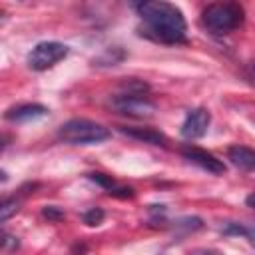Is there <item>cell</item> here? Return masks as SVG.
I'll list each match as a JSON object with an SVG mask.
<instances>
[{
  "label": "cell",
  "instance_id": "cell-19",
  "mask_svg": "<svg viewBox=\"0 0 255 255\" xmlns=\"http://www.w3.org/2000/svg\"><path fill=\"white\" fill-rule=\"evenodd\" d=\"M247 205H249V207H253V209H255V193H251V195H249V197H247Z\"/></svg>",
  "mask_w": 255,
  "mask_h": 255
},
{
  "label": "cell",
  "instance_id": "cell-14",
  "mask_svg": "<svg viewBox=\"0 0 255 255\" xmlns=\"http://www.w3.org/2000/svg\"><path fill=\"white\" fill-rule=\"evenodd\" d=\"M88 177H90L92 181L100 183V185L106 187V189H114V179H112L110 175H106V173H90Z\"/></svg>",
  "mask_w": 255,
  "mask_h": 255
},
{
  "label": "cell",
  "instance_id": "cell-9",
  "mask_svg": "<svg viewBox=\"0 0 255 255\" xmlns=\"http://www.w3.org/2000/svg\"><path fill=\"white\" fill-rule=\"evenodd\" d=\"M227 157L231 163L243 171H253L255 169V149L245 147V145H231L227 149Z\"/></svg>",
  "mask_w": 255,
  "mask_h": 255
},
{
  "label": "cell",
  "instance_id": "cell-15",
  "mask_svg": "<svg viewBox=\"0 0 255 255\" xmlns=\"http://www.w3.org/2000/svg\"><path fill=\"white\" fill-rule=\"evenodd\" d=\"M42 215L48 217V219H52V221H60V219H64V211L58 209L56 205H48V207H44V209H42Z\"/></svg>",
  "mask_w": 255,
  "mask_h": 255
},
{
  "label": "cell",
  "instance_id": "cell-5",
  "mask_svg": "<svg viewBox=\"0 0 255 255\" xmlns=\"http://www.w3.org/2000/svg\"><path fill=\"white\" fill-rule=\"evenodd\" d=\"M112 106L126 116L131 118H151L155 114V104L143 96H118L112 100Z\"/></svg>",
  "mask_w": 255,
  "mask_h": 255
},
{
  "label": "cell",
  "instance_id": "cell-7",
  "mask_svg": "<svg viewBox=\"0 0 255 255\" xmlns=\"http://www.w3.org/2000/svg\"><path fill=\"white\" fill-rule=\"evenodd\" d=\"M181 153H183L185 159H189L191 163L199 165L201 169H205V171H209V173L221 175V173L225 171V163H223L221 159H217L213 153H209V151H205V149H201V147L187 145V147L181 149Z\"/></svg>",
  "mask_w": 255,
  "mask_h": 255
},
{
  "label": "cell",
  "instance_id": "cell-2",
  "mask_svg": "<svg viewBox=\"0 0 255 255\" xmlns=\"http://www.w3.org/2000/svg\"><path fill=\"white\" fill-rule=\"evenodd\" d=\"M203 24L213 34H229L243 24V8L237 2L209 4L201 12Z\"/></svg>",
  "mask_w": 255,
  "mask_h": 255
},
{
  "label": "cell",
  "instance_id": "cell-6",
  "mask_svg": "<svg viewBox=\"0 0 255 255\" xmlns=\"http://www.w3.org/2000/svg\"><path fill=\"white\" fill-rule=\"evenodd\" d=\"M209 122H211V116L205 108H195L191 112H187L185 116V122L181 126V135L185 139H197V137H203L207 133V128H209Z\"/></svg>",
  "mask_w": 255,
  "mask_h": 255
},
{
  "label": "cell",
  "instance_id": "cell-11",
  "mask_svg": "<svg viewBox=\"0 0 255 255\" xmlns=\"http://www.w3.org/2000/svg\"><path fill=\"white\" fill-rule=\"evenodd\" d=\"M122 90H124V96H143V92H147L149 86L145 82H141V80L129 78V80L122 82Z\"/></svg>",
  "mask_w": 255,
  "mask_h": 255
},
{
  "label": "cell",
  "instance_id": "cell-12",
  "mask_svg": "<svg viewBox=\"0 0 255 255\" xmlns=\"http://www.w3.org/2000/svg\"><path fill=\"white\" fill-rule=\"evenodd\" d=\"M18 201L16 199H4L2 205H0V221H8L12 215H16L18 211Z\"/></svg>",
  "mask_w": 255,
  "mask_h": 255
},
{
  "label": "cell",
  "instance_id": "cell-16",
  "mask_svg": "<svg viewBox=\"0 0 255 255\" xmlns=\"http://www.w3.org/2000/svg\"><path fill=\"white\" fill-rule=\"evenodd\" d=\"M2 249H4V251H14V249H18V239H16L14 235L4 233V235H2Z\"/></svg>",
  "mask_w": 255,
  "mask_h": 255
},
{
  "label": "cell",
  "instance_id": "cell-10",
  "mask_svg": "<svg viewBox=\"0 0 255 255\" xmlns=\"http://www.w3.org/2000/svg\"><path fill=\"white\" fill-rule=\"evenodd\" d=\"M120 131L133 139L151 143V145H165V135L155 129H149V128H120Z\"/></svg>",
  "mask_w": 255,
  "mask_h": 255
},
{
  "label": "cell",
  "instance_id": "cell-13",
  "mask_svg": "<svg viewBox=\"0 0 255 255\" xmlns=\"http://www.w3.org/2000/svg\"><path fill=\"white\" fill-rule=\"evenodd\" d=\"M102 219H104V209H100V207H92V209H88L84 213V223L86 225H92V227L100 225Z\"/></svg>",
  "mask_w": 255,
  "mask_h": 255
},
{
  "label": "cell",
  "instance_id": "cell-1",
  "mask_svg": "<svg viewBox=\"0 0 255 255\" xmlns=\"http://www.w3.org/2000/svg\"><path fill=\"white\" fill-rule=\"evenodd\" d=\"M137 12L147 24V30L151 36L159 42L175 44L185 40V18L181 10L175 4L163 2V0H151V2H141L137 4Z\"/></svg>",
  "mask_w": 255,
  "mask_h": 255
},
{
  "label": "cell",
  "instance_id": "cell-20",
  "mask_svg": "<svg viewBox=\"0 0 255 255\" xmlns=\"http://www.w3.org/2000/svg\"><path fill=\"white\" fill-rule=\"evenodd\" d=\"M207 255H211V253H207Z\"/></svg>",
  "mask_w": 255,
  "mask_h": 255
},
{
  "label": "cell",
  "instance_id": "cell-17",
  "mask_svg": "<svg viewBox=\"0 0 255 255\" xmlns=\"http://www.w3.org/2000/svg\"><path fill=\"white\" fill-rule=\"evenodd\" d=\"M110 195H116V197H133V189L131 187H118V189H110Z\"/></svg>",
  "mask_w": 255,
  "mask_h": 255
},
{
  "label": "cell",
  "instance_id": "cell-3",
  "mask_svg": "<svg viewBox=\"0 0 255 255\" xmlns=\"http://www.w3.org/2000/svg\"><path fill=\"white\" fill-rule=\"evenodd\" d=\"M110 129L104 128L102 124L84 120V118H76V120H68L66 124L60 126L58 129V137L74 143V145H90V143H100L106 141L110 137Z\"/></svg>",
  "mask_w": 255,
  "mask_h": 255
},
{
  "label": "cell",
  "instance_id": "cell-18",
  "mask_svg": "<svg viewBox=\"0 0 255 255\" xmlns=\"http://www.w3.org/2000/svg\"><path fill=\"white\" fill-rule=\"evenodd\" d=\"M245 237L255 245V227H247V231H245Z\"/></svg>",
  "mask_w": 255,
  "mask_h": 255
},
{
  "label": "cell",
  "instance_id": "cell-8",
  "mask_svg": "<svg viewBox=\"0 0 255 255\" xmlns=\"http://www.w3.org/2000/svg\"><path fill=\"white\" fill-rule=\"evenodd\" d=\"M48 110L40 104H22V106H16V108H10L4 118L10 120V122H30V120H36V118H42L46 116Z\"/></svg>",
  "mask_w": 255,
  "mask_h": 255
},
{
  "label": "cell",
  "instance_id": "cell-4",
  "mask_svg": "<svg viewBox=\"0 0 255 255\" xmlns=\"http://www.w3.org/2000/svg\"><path fill=\"white\" fill-rule=\"evenodd\" d=\"M68 56V46L62 42H40L28 54V66L32 70H48Z\"/></svg>",
  "mask_w": 255,
  "mask_h": 255
}]
</instances>
